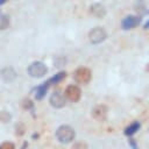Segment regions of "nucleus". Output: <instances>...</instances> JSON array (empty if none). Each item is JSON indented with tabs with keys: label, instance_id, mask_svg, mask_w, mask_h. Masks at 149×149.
Listing matches in <instances>:
<instances>
[{
	"label": "nucleus",
	"instance_id": "obj_19",
	"mask_svg": "<svg viewBox=\"0 0 149 149\" xmlns=\"http://www.w3.org/2000/svg\"><path fill=\"white\" fill-rule=\"evenodd\" d=\"M23 133H24L23 123H17V125H16V134H17V135H22Z\"/></svg>",
	"mask_w": 149,
	"mask_h": 149
},
{
	"label": "nucleus",
	"instance_id": "obj_10",
	"mask_svg": "<svg viewBox=\"0 0 149 149\" xmlns=\"http://www.w3.org/2000/svg\"><path fill=\"white\" fill-rule=\"evenodd\" d=\"M1 78L5 80V81H13L15 78H16V72L14 71L13 68L10 66H7V68H3L1 70Z\"/></svg>",
	"mask_w": 149,
	"mask_h": 149
},
{
	"label": "nucleus",
	"instance_id": "obj_11",
	"mask_svg": "<svg viewBox=\"0 0 149 149\" xmlns=\"http://www.w3.org/2000/svg\"><path fill=\"white\" fill-rule=\"evenodd\" d=\"M49 83L48 81H45V83H43L42 85H40L37 88H36V92H35V98L37 99V100H41V99H43L44 98V95L47 94V91H48V88H49Z\"/></svg>",
	"mask_w": 149,
	"mask_h": 149
},
{
	"label": "nucleus",
	"instance_id": "obj_8",
	"mask_svg": "<svg viewBox=\"0 0 149 149\" xmlns=\"http://www.w3.org/2000/svg\"><path fill=\"white\" fill-rule=\"evenodd\" d=\"M49 100H50V105L52 107H55V108H62V107L65 106V102H66L65 97L61 92H58V91L54 92L50 95V99Z\"/></svg>",
	"mask_w": 149,
	"mask_h": 149
},
{
	"label": "nucleus",
	"instance_id": "obj_5",
	"mask_svg": "<svg viewBox=\"0 0 149 149\" xmlns=\"http://www.w3.org/2000/svg\"><path fill=\"white\" fill-rule=\"evenodd\" d=\"M64 97H65V99H68L71 102H77V101H79V99L81 97V91L77 85H69L65 88Z\"/></svg>",
	"mask_w": 149,
	"mask_h": 149
},
{
	"label": "nucleus",
	"instance_id": "obj_3",
	"mask_svg": "<svg viewBox=\"0 0 149 149\" xmlns=\"http://www.w3.org/2000/svg\"><path fill=\"white\" fill-rule=\"evenodd\" d=\"M92 78V72L88 68H78L74 72H73V79L78 83V84H87L90 83Z\"/></svg>",
	"mask_w": 149,
	"mask_h": 149
},
{
	"label": "nucleus",
	"instance_id": "obj_4",
	"mask_svg": "<svg viewBox=\"0 0 149 149\" xmlns=\"http://www.w3.org/2000/svg\"><path fill=\"white\" fill-rule=\"evenodd\" d=\"M106 37H107V33L101 27H95V28L91 29L88 33V40L92 44H99V43L104 42L106 40Z\"/></svg>",
	"mask_w": 149,
	"mask_h": 149
},
{
	"label": "nucleus",
	"instance_id": "obj_6",
	"mask_svg": "<svg viewBox=\"0 0 149 149\" xmlns=\"http://www.w3.org/2000/svg\"><path fill=\"white\" fill-rule=\"evenodd\" d=\"M140 23H141V17L140 16H137V15H128L122 20L121 27H122V29L128 30V29H133V28L137 27Z\"/></svg>",
	"mask_w": 149,
	"mask_h": 149
},
{
	"label": "nucleus",
	"instance_id": "obj_14",
	"mask_svg": "<svg viewBox=\"0 0 149 149\" xmlns=\"http://www.w3.org/2000/svg\"><path fill=\"white\" fill-rule=\"evenodd\" d=\"M9 27V15L0 14V30H5Z\"/></svg>",
	"mask_w": 149,
	"mask_h": 149
},
{
	"label": "nucleus",
	"instance_id": "obj_17",
	"mask_svg": "<svg viewBox=\"0 0 149 149\" xmlns=\"http://www.w3.org/2000/svg\"><path fill=\"white\" fill-rule=\"evenodd\" d=\"M22 106H23V108H26V109H30V108H33V102H31V100H29V99H24L23 102H22Z\"/></svg>",
	"mask_w": 149,
	"mask_h": 149
},
{
	"label": "nucleus",
	"instance_id": "obj_9",
	"mask_svg": "<svg viewBox=\"0 0 149 149\" xmlns=\"http://www.w3.org/2000/svg\"><path fill=\"white\" fill-rule=\"evenodd\" d=\"M90 13L97 17H104L106 15V8L101 3H93L90 7Z\"/></svg>",
	"mask_w": 149,
	"mask_h": 149
},
{
	"label": "nucleus",
	"instance_id": "obj_12",
	"mask_svg": "<svg viewBox=\"0 0 149 149\" xmlns=\"http://www.w3.org/2000/svg\"><path fill=\"white\" fill-rule=\"evenodd\" d=\"M65 76H66V73H65L64 71H61V72L56 73L55 76H52V77H51V78L48 80V83H49V85H52V84H57V83L62 81V80L65 78Z\"/></svg>",
	"mask_w": 149,
	"mask_h": 149
},
{
	"label": "nucleus",
	"instance_id": "obj_13",
	"mask_svg": "<svg viewBox=\"0 0 149 149\" xmlns=\"http://www.w3.org/2000/svg\"><path fill=\"white\" fill-rule=\"evenodd\" d=\"M139 128H140V123H139V122H133L132 125H129V126L125 129V134H126L127 136H132V135H134V134L139 130Z\"/></svg>",
	"mask_w": 149,
	"mask_h": 149
},
{
	"label": "nucleus",
	"instance_id": "obj_18",
	"mask_svg": "<svg viewBox=\"0 0 149 149\" xmlns=\"http://www.w3.org/2000/svg\"><path fill=\"white\" fill-rule=\"evenodd\" d=\"M72 149H87V144L84 143V142H77V143L72 147Z\"/></svg>",
	"mask_w": 149,
	"mask_h": 149
},
{
	"label": "nucleus",
	"instance_id": "obj_7",
	"mask_svg": "<svg viewBox=\"0 0 149 149\" xmlns=\"http://www.w3.org/2000/svg\"><path fill=\"white\" fill-rule=\"evenodd\" d=\"M107 106L105 105H97L92 108L91 111V114H92V118L98 120V121H104L106 118H107Z\"/></svg>",
	"mask_w": 149,
	"mask_h": 149
},
{
	"label": "nucleus",
	"instance_id": "obj_15",
	"mask_svg": "<svg viewBox=\"0 0 149 149\" xmlns=\"http://www.w3.org/2000/svg\"><path fill=\"white\" fill-rule=\"evenodd\" d=\"M10 120V114L7 111H1L0 112V121L1 122H8Z\"/></svg>",
	"mask_w": 149,
	"mask_h": 149
},
{
	"label": "nucleus",
	"instance_id": "obj_1",
	"mask_svg": "<svg viewBox=\"0 0 149 149\" xmlns=\"http://www.w3.org/2000/svg\"><path fill=\"white\" fill-rule=\"evenodd\" d=\"M74 135L76 133L73 128L68 125H62L56 130V137L61 143H70L74 139Z\"/></svg>",
	"mask_w": 149,
	"mask_h": 149
},
{
	"label": "nucleus",
	"instance_id": "obj_16",
	"mask_svg": "<svg viewBox=\"0 0 149 149\" xmlns=\"http://www.w3.org/2000/svg\"><path fill=\"white\" fill-rule=\"evenodd\" d=\"M0 149H15V146H14L13 142L6 141V142H2L0 144Z\"/></svg>",
	"mask_w": 149,
	"mask_h": 149
},
{
	"label": "nucleus",
	"instance_id": "obj_20",
	"mask_svg": "<svg viewBox=\"0 0 149 149\" xmlns=\"http://www.w3.org/2000/svg\"><path fill=\"white\" fill-rule=\"evenodd\" d=\"M144 28H146V29H148V28H149V20L146 22V24H144Z\"/></svg>",
	"mask_w": 149,
	"mask_h": 149
},
{
	"label": "nucleus",
	"instance_id": "obj_2",
	"mask_svg": "<svg viewBox=\"0 0 149 149\" xmlns=\"http://www.w3.org/2000/svg\"><path fill=\"white\" fill-rule=\"evenodd\" d=\"M27 71H28V74L30 77H33V78H41V77H43L47 73L48 68H47V65L44 63L36 61V62H33L28 66Z\"/></svg>",
	"mask_w": 149,
	"mask_h": 149
},
{
	"label": "nucleus",
	"instance_id": "obj_21",
	"mask_svg": "<svg viewBox=\"0 0 149 149\" xmlns=\"http://www.w3.org/2000/svg\"><path fill=\"white\" fill-rule=\"evenodd\" d=\"M7 0H0V5H2V3H5Z\"/></svg>",
	"mask_w": 149,
	"mask_h": 149
}]
</instances>
